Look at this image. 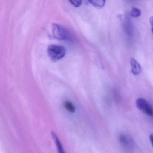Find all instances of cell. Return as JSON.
<instances>
[{
    "label": "cell",
    "instance_id": "obj_2",
    "mask_svg": "<svg viewBox=\"0 0 153 153\" xmlns=\"http://www.w3.org/2000/svg\"><path fill=\"white\" fill-rule=\"evenodd\" d=\"M52 31L55 37L61 40H71L72 39L71 34L64 27L56 23L52 25Z\"/></svg>",
    "mask_w": 153,
    "mask_h": 153
},
{
    "label": "cell",
    "instance_id": "obj_11",
    "mask_svg": "<svg viewBox=\"0 0 153 153\" xmlns=\"http://www.w3.org/2000/svg\"><path fill=\"white\" fill-rule=\"evenodd\" d=\"M150 22L151 23V26H152V30L153 33V16L150 18Z\"/></svg>",
    "mask_w": 153,
    "mask_h": 153
},
{
    "label": "cell",
    "instance_id": "obj_1",
    "mask_svg": "<svg viewBox=\"0 0 153 153\" xmlns=\"http://www.w3.org/2000/svg\"><path fill=\"white\" fill-rule=\"evenodd\" d=\"M66 52L65 48L58 45H50L47 49L48 56L53 61H56L62 58L66 54Z\"/></svg>",
    "mask_w": 153,
    "mask_h": 153
},
{
    "label": "cell",
    "instance_id": "obj_5",
    "mask_svg": "<svg viewBox=\"0 0 153 153\" xmlns=\"http://www.w3.org/2000/svg\"><path fill=\"white\" fill-rule=\"evenodd\" d=\"M51 136L56 145L57 151L58 153H66L65 151L63 145L62 144L60 139L58 137V136L55 132H51Z\"/></svg>",
    "mask_w": 153,
    "mask_h": 153
},
{
    "label": "cell",
    "instance_id": "obj_10",
    "mask_svg": "<svg viewBox=\"0 0 153 153\" xmlns=\"http://www.w3.org/2000/svg\"><path fill=\"white\" fill-rule=\"evenodd\" d=\"M70 2L76 7H78L82 4V1H70Z\"/></svg>",
    "mask_w": 153,
    "mask_h": 153
},
{
    "label": "cell",
    "instance_id": "obj_12",
    "mask_svg": "<svg viewBox=\"0 0 153 153\" xmlns=\"http://www.w3.org/2000/svg\"><path fill=\"white\" fill-rule=\"evenodd\" d=\"M150 139L151 141V143H152V145L153 146V134H151L150 136Z\"/></svg>",
    "mask_w": 153,
    "mask_h": 153
},
{
    "label": "cell",
    "instance_id": "obj_7",
    "mask_svg": "<svg viewBox=\"0 0 153 153\" xmlns=\"http://www.w3.org/2000/svg\"><path fill=\"white\" fill-rule=\"evenodd\" d=\"M63 105L65 109L70 113H74L76 111V107L71 101H65L64 102Z\"/></svg>",
    "mask_w": 153,
    "mask_h": 153
},
{
    "label": "cell",
    "instance_id": "obj_8",
    "mask_svg": "<svg viewBox=\"0 0 153 153\" xmlns=\"http://www.w3.org/2000/svg\"><path fill=\"white\" fill-rule=\"evenodd\" d=\"M130 15L133 17H138L141 14V11L138 8L134 7L130 11Z\"/></svg>",
    "mask_w": 153,
    "mask_h": 153
},
{
    "label": "cell",
    "instance_id": "obj_6",
    "mask_svg": "<svg viewBox=\"0 0 153 153\" xmlns=\"http://www.w3.org/2000/svg\"><path fill=\"white\" fill-rule=\"evenodd\" d=\"M131 66L133 73L135 75L139 74L142 72V67L140 64L136 60L132 58L131 60Z\"/></svg>",
    "mask_w": 153,
    "mask_h": 153
},
{
    "label": "cell",
    "instance_id": "obj_9",
    "mask_svg": "<svg viewBox=\"0 0 153 153\" xmlns=\"http://www.w3.org/2000/svg\"><path fill=\"white\" fill-rule=\"evenodd\" d=\"M89 2L91 3L94 6L98 7H102L105 4V1H90Z\"/></svg>",
    "mask_w": 153,
    "mask_h": 153
},
{
    "label": "cell",
    "instance_id": "obj_3",
    "mask_svg": "<svg viewBox=\"0 0 153 153\" xmlns=\"http://www.w3.org/2000/svg\"><path fill=\"white\" fill-rule=\"evenodd\" d=\"M136 104L138 109L146 115L153 117V108L145 99L138 98L137 99Z\"/></svg>",
    "mask_w": 153,
    "mask_h": 153
},
{
    "label": "cell",
    "instance_id": "obj_4",
    "mask_svg": "<svg viewBox=\"0 0 153 153\" xmlns=\"http://www.w3.org/2000/svg\"><path fill=\"white\" fill-rule=\"evenodd\" d=\"M119 141L121 146L127 150H131L133 147L132 141L129 137L125 134H121L119 136Z\"/></svg>",
    "mask_w": 153,
    "mask_h": 153
}]
</instances>
